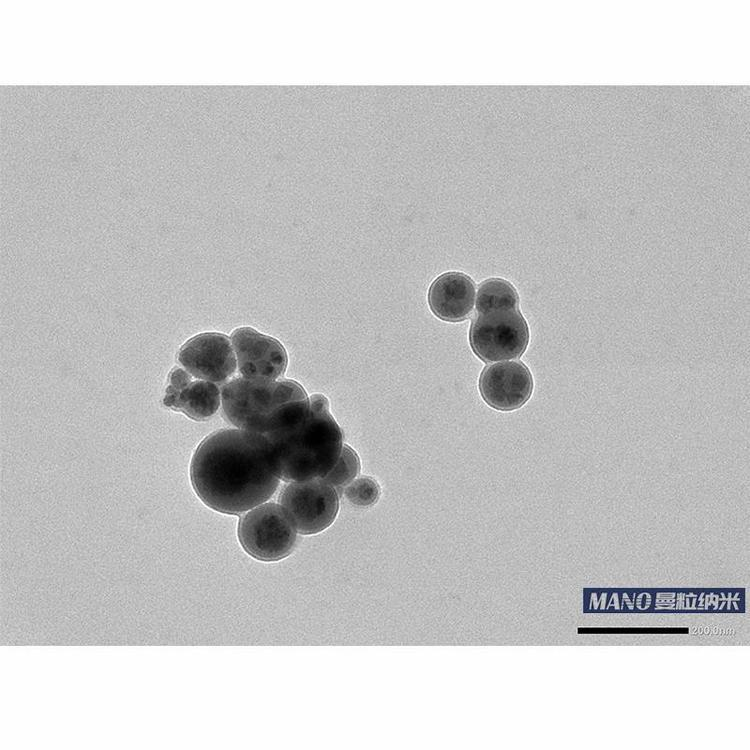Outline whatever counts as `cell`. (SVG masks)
<instances>
[{"mask_svg": "<svg viewBox=\"0 0 750 750\" xmlns=\"http://www.w3.org/2000/svg\"><path fill=\"white\" fill-rule=\"evenodd\" d=\"M190 480L206 506L240 515L270 499L281 479L273 468L266 436L223 429L208 435L195 450Z\"/></svg>", "mask_w": 750, "mask_h": 750, "instance_id": "6da1fadb", "label": "cell"}, {"mask_svg": "<svg viewBox=\"0 0 750 750\" xmlns=\"http://www.w3.org/2000/svg\"><path fill=\"white\" fill-rule=\"evenodd\" d=\"M308 415L297 424L266 436L273 468L287 482L323 478L343 447L342 431L322 394L309 397Z\"/></svg>", "mask_w": 750, "mask_h": 750, "instance_id": "7a4b0ae2", "label": "cell"}, {"mask_svg": "<svg viewBox=\"0 0 750 750\" xmlns=\"http://www.w3.org/2000/svg\"><path fill=\"white\" fill-rule=\"evenodd\" d=\"M221 406L226 420L238 429L268 435L304 419L310 400L304 388L291 379L238 377L222 386Z\"/></svg>", "mask_w": 750, "mask_h": 750, "instance_id": "3957f363", "label": "cell"}, {"mask_svg": "<svg viewBox=\"0 0 750 750\" xmlns=\"http://www.w3.org/2000/svg\"><path fill=\"white\" fill-rule=\"evenodd\" d=\"M237 535L240 545L251 557L263 562H275L291 554L297 531L282 506L268 502L241 516Z\"/></svg>", "mask_w": 750, "mask_h": 750, "instance_id": "277c9868", "label": "cell"}, {"mask_svg": "<svg viewBox=\"0 0 750 750\" xmlns=\"http://www.w3.org/2000/svg\"><path fill=\"white\" fill-rule=\"evenodd\" d=\"M474 353L484 362L519 358L529 342V328L518 309L478 313L469 332Z\"/></svg>", "mask_w": 750, "mask_h": 750, "instance_id": "5b68a950", "label": "cell"}, {"mask_svg": "<svg viewBox=\"0 0 750 750\" xmlns=\"http://www.w3.org/2000/svg\"><path fill=\"white\" fill-rule=\"evenodd\" d=\"M278 503L298 533L314 535L335 521L339 511V494L322 478L295 481L283 487Z\"/></svg>", "mask_w": 750, "mask_h": 750, "instance_id": "8992f818", "label": "cell"}, {"mask_svg": "<svg viewBox=\"0 0 750 750\" xmlns=\"http://www.w3.org/2000/svg\"><path fill=\"white\" fill-rule=\"evenodd\" d=\"M178 361L193 377L215 384L226 382L237 367L230 338L217 332L190 338L180 348Z\"/></svg>", "mask_w": 750, "mask_h": 750, "instance_id": "52a82bcc", "label": "cell"}, {"mask_svg": "<svg viewBox=\"0 0 750 750\" xmlns=\"http://www.w3.org/2000/svg\"><path fill=\"white\" fill-rule=\"evenodd\" d=\"M231 342L242 377L277 380L284 375L288 357L277 339L251 327H240L231 334Z\"/></svg>", "mask_w": 750, "mask_h": 750, "instance_id": "ba28073f", "label": "cell"}, {"mask_svg": "<svg viewBox=\"0 0 750 750\" xmlns=\"http://www.w3.org/2000/svg\"><path fill=\"white\" fill-rule=\"evenodd\" d=\"M479 391L492 408L512 411L522 407L533 392V377L520 361L486 366L479 378Z\"/></svg>", "mask_w": 750, "mask_h": 750, "instance_id": "9c48e42d", "label": "cell"}, {"mask_svg": "<svg viewBox=\"0 0 750 750\" xmlns=\"http://www.w3.org/2000/svg\"><path fill=\"white\" fill-rule=\"evenodd\" d=\"M181 368H173L169 374V385L165 390L163 404L184 413L196 421L211 418L221 405V390L210 381L193 379Z\"/></svg>", "mask_w": 750, "mask_h": 750, "instance_id": "30bf717a", "label": "cell"}, {"mask_svg": "<svg viewBox=\"0 0 750 750\" xmlns=\"http://www.w3.org/2000/svg\"><path fill=\"white\" fill-rule=\"evenodd\" d=\"M475 284L462 272H447L431 284L428 302L432 312L448 322H460L473 310Z\"/></svg>", "mask_w": 750, "mask_h": 750, "instance_id": "8fae6325", "label": "cell"}, {"mask_svg": "<svg viewBox=\"0 0 750 750\" xmlns=\"http://www.w3.org/2000/svg\"><path fill=\"white\" fill-rule=\"evenodd\" d=\"M519 296L514 286L501 278H491L479 286L477 313L498 309H518Z\"/></svg>", "mask_w": 750, "mask_h": 750, "instance_id": "7c38bea8", "label": "cell"}, {"mask_svg": "<svg viewBox=\"0 0 750 750\" xmlns=\"http://www.w3.org/2000/svg\"><path fill=\"white\" fill-rule=\"evenodd\" d=\"M360 459L355 450L344 444L334 467L322 478L338 492L339 496L360 472Z\"/></svg>", "mask_w": 750, "mask_h": 750, "instance_id": "4fadbf2b", "label": "cell"}, {"mask_svg": "<svg viewBox=\"0 0 750 750\" xmlns=\"http://www.w3.org/2000/svg\"><path fill=\"white\" fill-rule=\"evenodd\" d=\"M343 495L355 506L369 507L377 502L380 496V487L373 478L363 476L354 479L346 486Z\"/></svg>", "mask_w": 750, "mask_h": 750, "instance_id": "5bb4252c", "label": "cell"}]
</instances>
